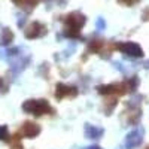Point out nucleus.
<instances>
[{
	"mask_svg": "<svg viewBox=\"0 0 149 149\" xmlns=\"http://www.w3.org/2000/svg\"><path fill=\"white\" fill-rule=\"evenodd\" d=\"M64 31L63 34L69 39H81V29L85 26L86 17L81 12H72L64 17Z\"/></svg>",
	"mask_w": 149,
	"mask_h": 149,
	"instance_id": "1",
	"label": "nucleus"
},
{
	"mask_svg": "<svg viewBox=\"0 0 149 149\" xmlns=\"http://www.w3.org/2000/svg\"><path fill=\"white\" fill-rule=\"evenodd\" d=\"M22 110L27 112V113L40 116V115H45V113H51L52 107L48 104L46 100H27V102L22 103Z\"/></svg>",
	"mask_w": 149,
	"mask_h": 149,
	"instance_id": "2",
	"label": "nucleus"
},
{
	"mask_svg": "<svg viewBox=\"0 0 149 149\" xmlns=\"http://www.w3.org/2000/svg\"><path fill=\"white\" fill-rule=\"evenodd\" d=\"M116 49L122 54H125L127 57H133V58H142L143 57V49L139 43L134 42H122V43H116Z\"/></svg>",
	"mask_w": 149,
	"mask_h": 149,
	"instance_id": "3",
	"label": "nucleus"
},
{
	"mask_svg": "<svg viewBox=\"0 0 149 149\" xmlns=\"http://www.w3.org/2000/svg\"><path fill=\"white\" fill-rule=\"evenodd\" d=\"M143 136H145V130L142 127L134 128L133 131H130L125 137V149H136L139 148L143 142Z\"/></svg>",
	"mask_w": 149,
	"mask_h": 149,
	"instance_id": "4",
	"label": "nucleus"
},
{
	"mask_svg": "<svg viewBox=\"0 0 149 149\" xmlns=\"http://www.w3.org/2000/svg\"><path fill=\"white\" fill-rule=\"evenodd\" d=\"M46 34V27L43 26L42 22H31L30 26L24 30V36L27 37V39H37V37H42Z\"/></svg>",
	"mask_w": 149,
	"mask_h": 149,
	"instance_id": "5",
	"label": "nucleus"
},
{
	"mask_svg": "<svg viewBox=\"0 0 149 149\" xmlns=\"http://www.w3.org/2000/svg\"><path fill=\"white\" fill-rule=\"evenodd\" d=\"M98 94H103V95H107V94H125L128 93L127 91V86H125V82L122 84H112V85H102L97 88Z\"/></svg>",
	"mask_w": 149,
	"mask_h": 149,
	"instance_id": "6",
	"label": "nucleus"
},
{
	"mask_svg": "<svg viewBox=\"0 0 149 149\" xmlns=\"http://www.w3.org/2000/svg\"><path fill=\"white\" fill-rule=\"evenodd\" d=\"M78 94V90L74 88V86H69L66 84H57L55 86V97L58 98V100H61V98H66V97H73Z\"/></svg>",
	"mask_w": 149,
	"mask_h": 149,
	"instance_id": "7",
	"label": "nucleus"
},
{
	"mask_svg": "<svg viewBox=\"0 0 149 149\" xmlns=\"http://www.w3.org/2000/svg\"><path fill=\"white\" fill-rule=\"evenodd\" d=\"M39 133H40V127L37 125V124H34V122H24V124H22L21 134L24 136V137L33 139V137H36Z\"/></svg>",
	"mask_w": 149,
	"mask_h": 149,
	"instance_id": "8",
	"label": "nucleus"
},
{
	"mask_svg": "<svg viewBox=\"0 0 149 149\" xmlns=\"http://www.w3.org/2000/svg\"><path fill=\"white\" fill-rule=\"evenodd\" d=\"M84 130H85V136L88 139H100L104 134V130L102 127H95V125H91V124H85Z\"/></svg>",
	"mask_w": 149,
	"mask_h": 149,
	"instance_id": "9",
	"label": "nucleus"
},
{
	"mask_svg": "<svg viewBox=\"0 0 149 149\" xmlns=\"http://www.w3.org/2000/svg\"><path fill=\"white\" fill-rule=\"evenodd\" d=\"M12 40H14V33H12L10 29L5 27L0 33V46H8Z\"/></svg>",
	"mask_w": 149,
	"mask_h": 149,
	"instance_id": "10",
	"label": "nucleus"
},
{
	"mask_svg": "<svg viewBox=\"0 0 149 149\" xmlns=\"http://www.w3.org/2000/svg\"><path fill=\"white\" fill-rule=\"evenodd\" d=\"M124 82H125V86H127L128 93H134L136 90H137V86H139V78L137 76H133V78L124 81Z\"/></svg>",
	"mask_w": 149,
	"mask_h": 149,
	"instance_id": "11",
	"label": "nucleus"
},
{
	"mask_svg": "<svg viewBox=\"0 0 149 149\" xmlns=\"http://www.w3.org/2000/svg\"><path fill=\"white\" fill-rule=\"evenodd\" d=\"M14 2L19 6V8H29V9H31V8H34L36 5H37V2L39 0H14Z\"/></svg>",
	"mask_w": 149,
	"mask_h": 149,
	"instance_id": "12",
	"label": "nucleus"
},
{
	"mask_svg": "<svg viewBox=\"0 0 149 149\" xmlns=\"http://www.w3.org/2000/svg\"><path fill=\"white\" fill-rule=\"evenodd\" d=\"M88 46H90V51L93 52H98L103 46V40H90L88 42Z\"/></svg>",
	"mask_w": 149,
	"mask_h": 149,
	"instance_id": "13",
	"label": "nucleus"
},
{
	"mask_svg": "<svg viewBox=\"0 0 149 149\" xmlns=\"http://www.w3.org/2000/svg\"><path fill=\"white\" fill-rule=\"evenodd\" d=\"M95 27H97V30H98V31H103V30L106 29V21H104V18L98 17V18H97V21H95Z\"/></svg>",
	"mask_w": 149,
	"mask_h": 149,
	"instance_id": "14",
	"label": "nucleus"
},
{
	"mask_svg": "<svg viewBox=\"0 0 149 149\" xmlns=\"http://www.w3.org/2000/svg\"><path fill=\"white\" fill-rule=\"evenodd\" d=\"M0 140H8V127L0 125Z\"/></svg>",
	"mask_w": 149,
	"mask_h": 149,
	"instance_id": "15",
	"label": "nucleus"
},
{
	"mask_svg": "<svg viewBox=\"0 0 149 149\" xmlns=\"http://www.w3.org/2000/svg\"><path fill=\"white\" fill-rule=\"evenodd\" d=\"M140 0H118V3H122V5H125V6H133L136 3H139Z\"/></svg>",
	"mask_w": 149,
	"mask_h": 149,
	"instance_id": "16",
	"label": "nucleus"
},
{
	"mask_svg": "<svg viewBox=\"0 0 149 149\" xmlns=\"http://www.w3.org/2000/svg\"><path fill=\"white\" fill-rule=\"evenodd\" d=\"M14 143H12V149H22V146H21V143H19V137L18 136H14Z\"/></svg>",
	"mask_w": 149,
	"mask_h": 149,
	"instance_id": "17",
	"label": "nucleus"
},
{
	"mask_svg": "<svg viewBox=\"0 0 149 149\" xmlns=\"http://www.w3.org/2000/svg\"><path fill=\"white\" fill-rule=\"evenodd\" d=\"M86 149H102L100 146H97V145H93V146H90V148H86Z\"/></svg>",
	"mask_w": 149,
	"mask_h": 149,
	"instance_id": "18",
	"label": "nucleus"
},
{
	"mask_svg": "<svg viewBox=\"0 0 149 149\" xmlns=\"http://www.w3.org/2000/svg\"><path fill=\"white\" fill-rule=\"evenodd\" d=\"M143 66H145V67H146V69H149V60H148V61H146V63H145V64H143Z\"/></svg>",
	"mask_w": 149,
	"mask_h": 149,
	"instance_id": "19",
	"label": "nucleus"
},
{
	"mask_svg": "<svg viewBox=\"0 0 149 149\" xmlns=\"http://www.w3.org/2000/svg\"><path fill=\"white\" fill-rule=\"evenodd\" d=\"M116 149H121V148H116Z\"/></svg>",
	"mask_w": 149,
	"mask_h": 149,
	"instance_id": "20",
	"label": "nucleus"
},
{
	"mask_svg": "<svg viewBox=\"0 0 149 149\" xmlns=\"http://www.w3.org/2000/svg\"><path fill=\"white\" fill-rule=\"evenodd\" d=\"M146 149H149V146H148V148H146Z\"/></svg>",
	"mask_w": 149,
	"mask_h": 149,
	"instance_id": "21",
	"label": "nucleus"
}]
</instances>
